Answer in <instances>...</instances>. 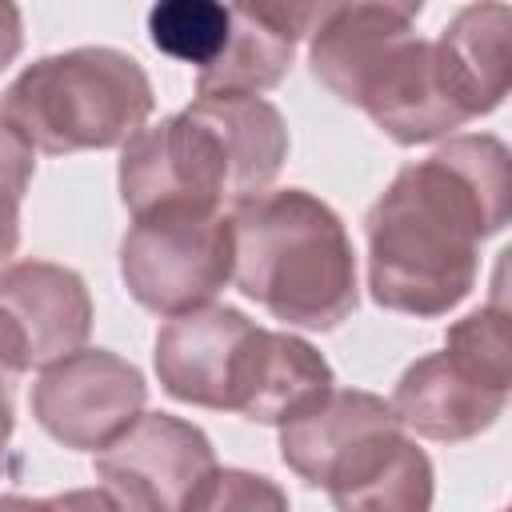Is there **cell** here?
Masks as SVG:
<instances>
[{"label":"cell","instance_id":"1","mask_svg":"<svg viewBox=\"0 0 512 512\" xmlns=\"http://www.w3.org/2000/svg\"><path fill=\"white\" fill-rule=\"evenodd\" d=\"M512 216V156L492 132L448 136L404 164L364 216L368 292L380 308L436 320L468 300L480 244Z\"/></svg>","mask_w":512,"mask_h":512},{"label":"cell","instance_id":"2","mask_svg":"<svg viewBox=\"0 0 512 512\" xmlns=\"http://www.w3.org/2000/svg\"><path fill=\"white\" fill-rule=\"evenodd\" d=\"M232 284L272 320L304 332L340 328L356 304V252L332 204L308 188H276L228 204Z\"/></svg>","mask_w":512,"mask_h":512},{"label":"cell","instance_id":"3","mask_svg":"<svg viewBox=\"0 0 512 512\" xmlns=\"http://www.w3.org/2000/svg\"><path fill=\"white\" fill-rule=\"evenodd\" d=\"M152 108L156 92L140 60L108 44L40 56L0 92V120L44 156L124 148Z\"/></svg>","mask_w":512,"mask_h":512},{"label":"cell","instance_id":"4","mask_svg":"<svg viewBox=\"0 0 512 512\" xmlns=\"http://www.w3.org/2000/svg\"><path fill=\"white\" fill-rule=\"evenodd\" d=\"M120 280L140 308L168 320L212 304L232 280L228 212L156 208L132 216L120 240Z\"/></svg>","mask_w":512,"mask_h":512},{"label":"cell","instance_id":"5","mask_svg":"<svg viewBox=\"0 0 512 512\" xmlns=\"http://www.w3.org/2000/svg\"><path fill=\"white\" fill-rule=\"evenodd\" d=\"M216 468L208 432L172 412H140L92 460L96 480L124 512H188Z\"/></svg>","mask_w":512,"mask_h":512},{"label":"cell","instance_id":"6","mask_svg":"<svg viewBox=\"0 0 512 512\" xmlns=\"http://www.w3.org/2000/svg\"><path fill=\"white\" fill-rule=\"evenodd\" d=\"M144 404V372L108 348H80L40 368L32 384L36 424L72 452L108 448L144 412Z\"/></svg>","mask_w":512,"mask_h":512},{"label":"cell","instance_id":"7","mask_svg":"<svg viewBox=\"0 0 512 512\" xmlns=\"http://www.w3.org/2000/svg\"><path fill=\"white\" fill-rule=\"evenodd\" d=\"M120 200L132 216L156 208H204L224 212L228 204V168L216 136L184 108L160 124H144L116 164Z\"/></svg>","mask_w":512,"mask_h":512},{"label":"cell","instance_id":"8","mask_svg":"<svg viewBox=\"0 0 512 512\" xmlns=\"http://www.w3.org/2000/svg\"><path fill=\"white\" fill-rule=\"evenodd\" d=\"M256 328V320L228 304H204L184 316H172L156 332L152 348L160 388L180 404L232 412L236 372Z\"/></svg>","mask_w":512,"mask_h":512},{"label":"cell","instance_id":"9","mask_svg":"<svg viewBox=\"0 0 512 512\" xmlns=\"http://www.w3.org/2000/svg\"><path fill=\"white\" fill-rule=\"evenodd\" d=\"M508 388L512 384L492 380L476 364L440 348L404 368L388 404H392L400 428H408L424 440L460 444V440L488 432L504 416Z\"/></svg>","mask_w":512,"mask_h":512},{"label":"cell","instance_id":"10","mask_svg":"<svg viewBox=\"0 0 512 512\" xmlns=\"http://www.w3.org/2000/svg\"><path fill=\"white\" fill-rule=\"evenodd\" d=\"M420 4H320L308 32V68L340 104H360L392 52L416 36Z\"/></svg>","mask_w":512,"mask_h":512},{"label":"cell","instance_id":"11","mask_svg":"<svg viewBox=\"0 0 512 512\" xmlns=\"http://www.w3.org/2000/svg\"><path fill=\"white\" fill-rule=\"evenodd\" d=\"M356 108L400 148L448 140L472 120L440 72L436 44L420 32L392 52V60L376 72Z\"/></svg>","mask_w":512,"mask_h":512},{"label":"cell","instance_id":"12","mask_svg":"<svg viewBox=\"0 0 512 512\" xmlns=\"http://www.w3.org/2000/svg\"><path fill=\"white\" fill-rule=\"evenodd\" d=\"M232 24L220 56L196 72V96H264L276 88L320 4H228Z\"/></svg>","mask_w":512,"mask_h":512},{"label":"cell","instance_id":"13","mask_svg":"<svg viewBox=\"0 0 512 512\" xmlns=\"http://www.w3.org/2000/svg\"><path fill=\"white\" fill-rule=\"evenodd\" d=\"M0 308L28 344V364L48 368L88 344L92 296L80 272L52 260H16L0 268Z\"/></svg>","mask_w":512,"mask_h":512},{"label":"cell","instance_id":"14","mask_svg":"<svg viewBox=\"0 0 512 512\" xmlns=\"http://www.w3.org/2000/svg\"><path fill=\"white\" fill-rule=\"evenodd\" d=\"M336 388L332 364L296 332L256 328L232 388V412L252 424H288Z\"/></svg>","mask_w":512,"mask_h":512},{"label":"cell","instance_id":"15","mask_svg":"<svg viewBox=\"0 0 512 512\" xmlns=\"http://www.w3.org/2000/svg\"><path fill=\"white\" fill-rule=\"evenodd\" d=\"M324 492L336 512H432L436 468L396 424L360 440L332 468Z\"/></svg>","mask_w":512,"mask_h":512},{"label":"cell","instance_id":"16","mask_svg":"<svg viewBox=\"0 0 512 512\" xmlns=\"http://www.w3.org/2000/svg\"><path fill=\"white\" fill-rule=\"evenodd\" d=\"M188 112L216 136L228 168V204L268 192L288 160V124L264 96H196Z\"/></svg>","mask_w":512,"mask_h":512},{"label":"cell","instance_id":"17","mask_svg":"<svg viewBox=\"0 0 512 512\" xmlns=\"http://www.w3.org/2000/svg\"><path fill=\"white\" fill-rule=\"evenodd\" d=\"M396 412L384 396L364 388H332L308 412L280 424V460L308 484L324 488L332 468L372 432L396 428Z\"/></svg>","mask_w":512,"mask_h":512},{"label":"cell","instance_id":"18","mask_svg":"<svg viewBox=\"0 0 512 512\" xmlns=\"http://www.w3.org/2000/svg\"><path fill=\"white\" fill-rule=\"evenodd\" d=\"M508 32V4H464L432 40L440 72L472 120L496 112L508 96Z\"/></svg>","mask_w":512,"mask_h":512},{"label":"cell","instance_id":"19","mask_svg":"<svg viewBox=\"0 0 512 512\" xmlns=\"http://www.w3.org/2000/svg\"><path fill=\"white\" fill-rule=\"evenodd\" d=\"M232 8L220 0H160L148 8V40L156 52L208 68L228 40Z\"/></svg>","mask_w":512,"mask_h":512},{"label":"cell","instance_id":"20","mask_svg":"<svg viewBox=\"0 0 512 512\" xmlns=\"http://www.w3.org/2000/svg\"><path fill=\"white\" fill-rule=\"evenodd\" d=\"M444 348L456 352L460 360L476 364L492 380L512 384V340H508V308L500 300L480 304L464 320H456L444 332Z\"/></svg>","mask_w":512,"mask_h":512},{"label":"cell","instance_id":"21","mask_svg":"<svg viewBox=\"0 0 512 512\" xmlns=\"http://www.w3.org/2000/svg\"><path fill=\"white\" fill-rule=\"evenodd\" d=\"M188 512H288V496L276 480L260 472L216 468L192 496Z\"/></svg>","mask_w":512,"mask_h":512},{"label":"cell","instance_id":"22","mask_svg":"<svg viewBox=\"0 0 512 512\" xmlns=\"http://www.w3.org/2000/svg\"><path fill=\"white\" fill-rule=\"evenodd\" d=\"M36 176V152L0 120V268L20 244V204Z\"/></svg>","mask_w":512,"mask_h":512},{"label":"cell","instance_id":"23","mask_svg":"<svg viewBox=\"0 0 512 512\" xmlns=\"http://www.w3.org/2000/svg\"><path fill=\"white\" fill-rule=\"evenodd\" d=\"M28 344H24V332L16 328V320L0 308V388L8 392L12 384H20V376L28 372Z\"/></svg>","mask_w":512,"mask_h":512},{"label":"cell","instance_id":"24","mask_svg":"<svg viewBox=\"0 0 512 512\" xmlns=\"http://www.w3.org/2000/svg\"><path fill=\"white\" fill-rule=\"evenodd\" d=\"M56 508L60 512H124L116 504V496L104 492V488H68V492H56Z\"/></svg>","mask_w":512,"mask_h":512},{"label":"cell","instance_id":"25","mask_svg":"<svg viewBox=\"0 0 512 512\" xmlns=\"http://www.w3.org/2000/svg\"><path fill=\"white\" fill-rule=\"evenodd\" d=\"M20 44H24V20H20V8L0 0V72L20 56Z\"/></svg>","mask_w":512,"mask_h":512},{"label":"cell","instance_id":"26","mask_svg":"<svg viewBox=\"0 0 512 512\" xmlns=\"http://www.w3.org/2000/svg\"><path fill=\"white\" fill-rule=\"evenodd\" d=\"M0 512H60L56 496H20V492H4L0 496Z\"/></svg>","mask_w":512,"mask_h":512},{"label":"cell","instance_id":"27","mask_svg":"<svg viewBox=\"0 0 512 512\" xmlns=\"http://www.w3.org/2000/svg\"><path fill=\"white\" fill-rule=\"evenodd\" d=\"M12 432H16V412H12V400L8 392L0 388V476L8 472V444H12Z\"/></svg>","mask_w":512,"mask_h":512}]
</instances>
